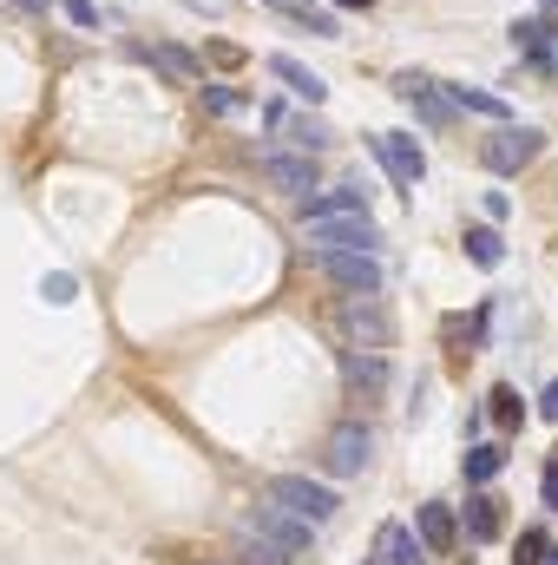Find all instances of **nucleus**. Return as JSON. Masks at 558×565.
<instances>
[{"label":"nucleus","instance_id":"f257e3e1","mask_svg":"<svg viewBox=\"0 0 558 565\" xmlns=\"http://www.w3.org/2000/svg\"><path fill=\"white\" fill-rule=\"evenodd\" d=\"M302 237L315 250H375L382 244V224L368 211H348V217H302Z\"/></svg>","mask_w":558,"mask_h":565},{"label":"nucleus","instance_id":"f03ea898","mask_svg":"<svg viewBox=\"0 0 558 565\" xmlns=\"http://www.w3.org/2000/svg\"><path fill=\"white\" fill-rule=\"evenodd\" d=\"M342 342L348 349H362V355H388V342H395V322H388V309L375 302V296H355V302H342Z\"/></svg>","mask_w":558,"mask_h":565},{"label":"nucleus","instance_id":"7ed1b4c3","mask_svg":"<svg viewBox=\"0 0 558 565\" xmlns=\"http://www.w3.org/2000/svg\"><path fill=\"white\" fill-rule=\"evenodd\" d=\"M315 277L348 289V296H382V264L375 250H315Z\"/></svg>","mask_w":558,"mask_h":565},{"label":"nucleus","instance_id":"20e7f679","mask_svg":"<svg viewBox=\"0 0 558 565\" xmlns=\"http://www.w3.org/2000/svg\"><path fill=\"white\" fill-rule=\"evenodd\" d=\"M270 500L289 507L296 520H309V526H329V520H335V507H342V500H335L322 480H309V473H277V480H270Z\"/></svg>","mask_w":558,"mask_h":565},{"label":"nucleus","instance_id":"39448f33","mask_svg":"<svg viewBox=\"0 0 558 565\" xmlns=\"http://www.w3.org/2000/svg\"><path fill=\"white\" fill-rule=\"evenodd\" d=\"M395 99L415 113L420 126H433V132L460 119V113H453V99H447V86H440L433 73H415V66H408V73H395Z\"/></svg>","mask_w":558,"mask_h":565},{"label":"nucleus","instance_id":"423d86ee","mask_svg":"<svg viewBox=\"0 0 558 565\" xmlns=\"http://www.w3.org/2000/svg\"><path fill=\"white\" fill-rule=\"evenodd\" d=\"M539 151H546V132H539V126H500V132L486 139L480 158H486V171H493V178H513V171H526Z\"/></svg>","mask_w":558,"mask_h":565},{"label":"nucleus","instance_id":"0eeeda50","mask_svg":"<svg viewBox=\"0 0 558 565\" xmlns=\"http://www.w3.org/2000/svg\"><path fill=\"white\" fill-rule=\"evenodd\" d=\"M244 526H250V533H264L270 546H282L289 559H302V553H309V533H315L309 520H296V513H289V507H277V500L250 507V520H244Z\"/></svg>","mask_w":558,"mask_h":565},{"label":"nucleus","instance_id":"6e6552de","mask_svg":"<svg viewBox=\"0 0 558 565\" xmlns=\"http://www.w3.org/2000/svg\"><path fill=\"white\" fill-rule=\"evenodd\" d=\"M368 460H375V434H368L362 422H342L335 434H329V447H322V467H329L335 480H355Z\"/></svg>","mask_w":558,"mask_h":565},{"label":"nucleus","instance_id":"1a4fd4ad","mask_svg":"<svg viewBox=\"0 0 558 565\" xmlns=\"http://www.w3.org/2000/svg\"><path fill=\"white\" fill-rule=\"evenodd\" d=\"M368 151H375V158L388 164V178H395V184H408V191L427 178V151H420L408 132H368Z\"/></svg>","mask_w":558,"mask_h":565},{"label":"nucleus","instance_id":"9d476101","mask_svg":"<svg viewBox=\"0 0 558 565\" xmlns=\"http://www.w3.org/2000/svg\"><path fill=\"white\" fill-rule=\"evenodd\" d=\"M264 178L277 184L282 198H309V191H322V171H315L309 151H270V158H264Z\"/></svg>","mask_w":558,"mask_h":565},{"label":"nucleus","instance_id":"9b49d317","mask_svg":"<svg viewBox=\"0 0 558 565\" xmlns=\"http://www.w3.org/2000/svg\"><path fill=\"white\" fill-rule=\"evenodd\" d=\"M415 526H420V546H427V553H453L460 520H453V507H447V500H427V507L415 513Z\"/></svg>","mask_w":558,"mask_h":565},{"label":"nucleus","instance_id":"f8f14e48","mask_svg":"<svg viewBox=\"0 0 558 565\" xmlns=\"http://www.w3.org/2000/svg\"><path fill=\"white\" fill-rule=\"evenodd\" d=\"M270 73H277L296 99H309V106H322V99H329V79H322V73H309V66H302V60H289V53H270Z\"/></svg>","mask_w":558,"mask_h":565},{"label":"nucleus","instance_id":"ddd939ff","mask_svg":"<svg viewBox=\"0 0 558 565\" xmlns=\"http://www.w3.org/2000/svg\"><path fill=\"white\" fill-rule=\"evenodd\" d=\"M348 388L362 395V402H382V388H388V355H362V349H348Z\"/></svg>","mask_w":558,"mask_h":565},{"label":"nucleus","instance_id":"4468645a","mask_svg":"<svg viewBox=\"0 0 558 565\" xmlns=\"http://www.w3.org/2000/svg\"><path fill=\"white\" fill-rule=\"evenodd\" d=\"M375 553H382V565H427V546L415 540V526H401V520H388V526H382Z\"/></svg>","mask_w":558,"mask_h":565},{"label":"nucleus","instance_id":"2eb2a0df","mask_svg":"<svg viewBox=\"0 0 558 565\" xmlns=\"http://www.w3.org/2000/svg\"><path fill=\"white\" fill-rule=\"evenodd\" d=\"M348 211H368V198H362V191H348V184L309 191V204H302V217H348Z\"/></svg>","mask_w":558,"mask_h":565},{"label":"nucleus","instance_id":"dca6fc26","mask_svg":"<svg viewBox=\"0 0 558 565\" xmlns=\"http://www.w3.org/2000/svg\"><path fill=\"white\" fill-rule=\"evenodd\" d=\"M447 99H453V113H480V119H513V106L500 99V93H480V86H447Z\"/></svg>","mask_w":558,"mask_h":565},{"label":"nucleus","instance_id":"f3484780","mask_svg":"<svg viewBox=\"0 0 558 565\" xmlns=\"http://www.w3.org/2000/svg\"><path fill=\"white\" fill-rule=\"evenodd\" d=\"M282 139L296 145V151H309V158H322V151L335 145V132H329L322 119H282Z\"/></svg>","mask_w":558,"mask_h":565},{"label":"nucleus","instance_id":"a211bd4d","mask_svg":"<svg viewBox=\"0 0 558 565\" xmlns=\"http://www.w3.org/2000/svg\"><path fill=\"white\" fill-rule=\"evenodd\" d=\"M460 467H466V480H473V487H486V480L506 467V447H500V440H480V447H466V460H460Z\"/></svg>","mask_w":558,"mask_h":565},{"label":"nucleus","instance_id":"6ab92c4d","mask_svg":"<svg viewBox=\"0 0 558 565\" xmlns=\"http://www.w3.org/2000/svg\"><path fill=\"white\" fill-rule=\"evenodd\" d=\"M466 533H473L480 546L500 540V500H493V493H473V500H466Z\"/></svg>","mask_w":558,"mask_h":565},{"label":"nucleus","instance_id":"aec40b11","mask_svg":"<svg viewBox=\"0 0 558 565\" xmlns=\"http://www.w3.org/2000/svg\"><path fill=\"white\" fill-rule=\"evenodd\" d=\"M237 559L244 565H296L282 546H270L264 533H250V526H237Z\"/></svg>","mask_w":558,"mask_h":565},{"label":"nucleus","instance_id":"412c9836","mask_svg":"<svg viewBox=\"0 0 558 565\" xmlns=\"http://www.w3.org/2000/svg\"><path fill=\"white\" fill-rule=\"evenodd\" d=\"M466 257H473L480 270H500V264H506V244H500V231L473 224V231H466Z\"/></svg>","mask_w":558,"mask_h":565},{"label":"nucleus","instance_id":"4be33fe9","mask_svg":"<svg viewBox=\"0 0 558 565\" xmlns=\"http://www.w3.org/2000/svg\"><path fill=\"white\" fill-rule=\"evenodd\" d=\"M552 20H546V13H539V20H519V26H513V40H519V46H526V53H533V60H539V66H552V60H546V46H552Z\"/></svg>","mask_w":558,"mask_h":565},{"label":"nucleus","instance_id":"5701e85b","mask_svg":"<svg viewBox=\"0 0 558 565\" xmlns=\"http://www.w3.org/2000/svg\"><path fill=\"white\" fill-rule=\"evenodd\" d=\"M546 553H552L546 526H526V533H519V553H513V565H546Z\"/></svg>","mask_w":558,"mask_h":565},{"label":"nucleus","instance_id":"b1692460","mask_svg":"<svg viewBox=\"0 0 558 565\" xmlns=\"http://www.w3.org/2000/svg\"><path fill=\"white\" fill-rule=\"evenodd\" d=\"M151 53H158V66H164L171 79H197V60H191L184 46H151Z\"/></svg>","mask_w":558,"mask_h":565},{"label":"nucleus","instance_id":"393cba45","mask_svg":"<svg viewBox=\"0 0 558 565\" xmlns=\"http://www.w3.org/2000/svg\"><path fill=\"white\" fill-rule=\"evenodd\" d=\"M204 113L237 119V113H244V93H230V86H204Z\"/></svg>","mask_w":558,"mask_h":565},{"label":"nucleus","instance_id":"a878e982","mask_svg":"<svg viewBox=\"0 0 558 565\" xmlns=\"http://www.w3.org/2000/svg\"><path fill=\"white\" fill-rule=\"evenodd\" d=\"M493 422H500V427L526 422V408H519V395H513V388H493Z\"/></svg>","mask_w":558,"mask_h":565},{"label":"nucleus","instance_id":"bb28decb","mask_svg":"<svg viewBox=\"0 0 558 565\" xmlns=\"http://www.w3.org/2000/svg\"><path fill=\"white\" fill-rule=\"evenodd\" d=\"M60 13H66L73 26H99V7H93V0H60Z\"/></svg>","mask_w":558,"mask_h":565},{"label":"nucleus","instance_id":"cd10ccee","mask_svg":"<svg viewBox=\"0 0 558 565\" xmlns=\"http://www.w3.org/2000/svg\"><path fill=\"white\" fill-rule=\"evenodd\" d=\"M539 500H546V513H558V460H546V473H539Z\"/></svg>","mask_w":558,"mask_h":565},{"label":"nucleus","instance_id":"c85d7f7f","mask_svg":"<svg viewBox=\"0 0 558 565\" xmlns=\"http://www.w3.org/2000/svg\"><path fill=\"white\" fill-rule=\"evenodd\" d=\"M40 296H46V302H73V277H46Z\"/></svg>","mask_w":558,"mask_h":565},{"label":"nucleus","instance_id":"c756f323","mask_svg":"<svg viewBox=\"0 0 558 565\" xmlns=\"http://www.w3.org/2000/svg\"><path fill=\"white\" fill-rule=\"evenodd\" d=\"M539 415H546V422H558V382L546 388V395H539Z\"/></svg>","mask_w":558,"mask_h":565},{"label":"nucleus","instance_id":"7c9ffc66","mask_svg":"<svg viewBox=\"0 0 558 565\" xmlns=\"http://www.w3.org/2000/svg\"><path fill=\"white\" fill-rule=\"evenodd\" d=\"M264 7H277V13H302L309 0H264Z\"/></svg>","mask_w":558,"mask_h":565},{"label":"nucleus","instance_id":"2f4dec72","mask_svg":"<svg viewBox=\"0 0 558 565\" xmlns=\"http://www.w3.org/2000/svg\"><path fill=\"white\" fill-rule=\"evenodd\" d=\"M204 7H211V13H224V7H230V0H204Z\"/></svg>","mask_w":558,"mask_h":565},{"label":"nucleus","instance_id":"473e14b6","mask_svg":"<svg viewBox=\"0 0 558 565\" xmlns=\"http://www.w3.org/2000/svg\"><path fill=\"white\" fill-rule=\"evenodd\" d=\"M335 7H375V0H335Z\"/></svg>","mask_w":558,"mask_h":565},{"label":"nucleus","instance_id":"72a5a7b5","mask_svg":"<svg viewBox=\"0 0 558 565\" xmlns=\"http://www.w3.org/2000/svg\"><path fill=\"white\" fill-rule=\"evenodd\" d=\"M539 7H558V0H539Z\"/></svg>","mask_w":558,"mask_h":565}]
</instances>
